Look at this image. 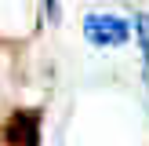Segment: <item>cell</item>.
Segmentation results:
<instances>
[{
	"label": "cell",
	"instance_id": "obj_1",
	"mask_svg": "<svg viewBox=\"0 0 149 146\" xmlns=\"http://www.w3.org/2000/svg\"><path fill=\"white\" fill-rule=\"evenodd\" d=\"M84 36H87L91 44H98V48H116V44H124V40L131 36V29H127V22L116 18V15L95 11V15L84 18Z\"/></svg>",
	"mask_w": 149,
	"mask_h": 146
},
{
	"label": "cell",
	"instance_id": "obj_2",
	"mask_svg": "<svg viewBox=\"0 0 149 146\" xmlns=\"http://www.w3.org/2000/svg\"><path fill=\"white\" fill-rule=\"evenodd\" d=\"M4 142L7 146H40V113L36 110L11 113V121L4 128Z\"/></svg>",
	"mask_w": 149,
	"mask_h": 146
},
{
	"label": "cell",
	"instance_id": "obj_3",
	"mask_svg": "<svg viewBox=\"0 0 149 146\" xmlns=\"http://www.w3.org/2000/svg\"><path fill=\"white\" fill-rule=\"evenodd\" d=\"M135 33H138V44H142V55H146V84H149V15H135Z\"/></svg>",
	"mask_w": 149,
	"mask_h": 146
},
{
	"label": "cell",
	"instance_id": "obj_4",
	"mask_svg": "<svg viewBox=\"0 0 149 146\" xmlns=\"http://www.w3.org/2000/svg\"><path fill=\"white\" fill-rule=\"evenodd\" d=\"M44 7H47V15H51V18L58 15V0H44Z\"/></svg>",
	"mask_w": 149,
	"mask_h": 146
}]
</instances>
